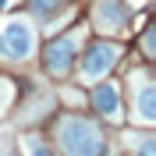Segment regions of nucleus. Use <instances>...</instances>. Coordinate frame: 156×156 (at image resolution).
Wrapping results in <instances>:
<instances>
[{"label": "nucleus", "instance_id": "nucleus-12", "mask_svg": "<svg viewBox=\"0 0 156 156\" xmlns=\"http://www.w3.org/2000/svg\"><path fill=\"white\" fill-rule=\"evenodd\" d=\"M4 107H7V89L0 85V114H4Z\"/></svg>", "mask_w": 156, "mask_h": 156}, {"label": "nucleus", "instance_id": "nucleus-4", "mask_svg": "<svg viewBox=\"0 0 156 156\" xmlns=\"http://www.w3.org/2000/svg\"><path fill=\"white\" fill-rule=\"evenodd\" d=\"M131 114H135L138 124H156V89H153V78L146 71H131Z\"/></svg>", "mask_w": 156, "mask_h": 156}, {"label": "nucleus", "instance_id": "nucleus-6", "mask_svg": "<svg viewBox=\"0 0 156 156\" xmlns=\"http://www.w3.org/2000/svg\"><path fill=\"white\" fill-rule=\"evenodd\" d=\"M78 43H82V32H68V36L53 39V43L46 46L43 60H46L50 75H68L71 71V60H75V53H78Z\"/></svg>", "mask_w": 156, "mask_h": 156}, {"label": "nucleus", "instance_id": "nucleus-8", "mask_svg": "<svg viewBox=\"0 0 156 156\" xmlns=\"http://www.w3.org/2000/svg\"><path fill=\"white\" fill-rule=\"evenodd\" d=\"M131 142H128V146L135 149V153H142V156H153L156 153V142H153V135H149V131H131Z\"/></svg>", "mask_w": 156, "mask_h": 156}, {"label": "nucleus", "instance_id": "nucleus-9", "mask_svg": "<svg viewBox=\"0 0 156 156\" xmlns=\"http://www.w3.org/2000/svg\"><path fill=\"white\" fill-rule=\"evenodd\" d=\"M29 7H32V14H39V18H50L53 11L64 7V0H29Z\"/></svg>", "mask_w": 156, "mask_h": 156}, {"label": "nucleus", "instance_id": "nucleus-1", "mask_svg": "<svg viewBox=\"0 0 156 156\" xmlns=\"http://www.w3.org/2000/svg\"><path fill=\"white\" fill-rule=\"evenodd\" d=\"M57 146L75 156H92V153H103L107 142H103V131L92 121H85L78 114H64L57 121Z\"/></svg>", "mask_w": 156, "mask_h": 156}, {"label": "nucleus", "instance_id": "nucleus-10", "mask_svg": "<svg viewBox=\"0 0 156 156\" xmlns=\"http://www.w3.org/2000/svg\"><path fill=\"white\" fill-rule=\"evenodd\" d=\"M21 146L29 149V153H50V146H46V142H39L36 135H29V138H25V142H21Z\"/></svg>", "mask_w": 156, "mask_h": 156}, {"label": "nucleus", "instance_id": "nucleus-7", "mask_svg": "<svg viewBox=\"0 0 156 156\" xmlns=\"http://www.w3.org/2000/svg\"><path fill=\"white\" fill-rule=\"evenodd\" d=\"M92 85H96L92 89V107L107 121L121 124L124 121V110H121V89H117V82H92Z\"/></svg>", "mask_w": 156, "mask_h": 156}, {"label": "nucleus", "instance_id": "nucleus-13", "mask_svg": "<svg viewBox=\"0 0 156 156\" xmlns=\"http://www.w3.org/2000/svg\"><path fill=\"white\" fill-rule=\"evenodd\" d=\"M0 57H7V53H4V36H0Z\"/></svg>", "mask_w": 156, "mask_h": 156}, {"label": "nucleus", "instance_id": "nucleus-2", "mask_svg": "<svg viewBox=\"0 0 156 156\" xmlns=\"http://www.w3.org/2000/svg\"><path fill=\"white\" fill-rule=\"evenodd\" d=\"M117 60H121V46H117L114 39H99V43H92V46L82 53L78 78H82L85 85H92V82H99V78H107V71L114 68Z\"/></svg>", "mask_w": 156, "mask_h": 156}, {"label": "nucleus", "instance_id": "nucleus-3", "mask_svg": "<svg viewBox=\"0 0 156 156\" xmlns=\"http://www.w3.org/2000/svg\"><path fill=\"white\" fill-rule=\"evenodd\" d=\"M0 36H4V53L7 60H29L36 53V29H32L29 18H11L0 25Z\"/></svg>", "mask_w": 156, "mask_h": 156}, {"label": "nucleus", "instance_id": "nucleus-5", "mask_svg": "<svg viewBox=\"0 0 156 156\" xmlns=\"http://www.w3.org/2000/svg\"><path fill=\"white\" fill-rule=\"evenodd\" d=\"M128 21H131V11L124 7V0H96V4H92V25H96L103 36H121V32H128Z\"/></svg>", "mask_w": 156, "mask_h": 156}, {"label": "nucleus", "instance_id": "nucleus-11", "mask_svg": "<svg viewBox=\"0 0 156 156\" xmlns=\"http://www.w3.org/2000/svg\"><path fill=\"white\" fill-rule=\"evenodd\" d=\"M142 53H146V57H149V60H153V57H156V46H153V32H149V29H146V32H142Z\"/></svg>", "mask_w": 156, "mask_h": 156}, {"label": "nucleus", "instance_id": "nucleus-14", "mask_svg": "<svg viewBox=\"0 0 156 156\" xmlns=\"http://www.w3.org/2000/svg\"><path fill=\"white\" fill-rule=\"evenodd\" d=\"M4 4H7V0H0V7H4Z\"/></svg>", "mask_w": 156, "mask_h": 156}]
</instances>
